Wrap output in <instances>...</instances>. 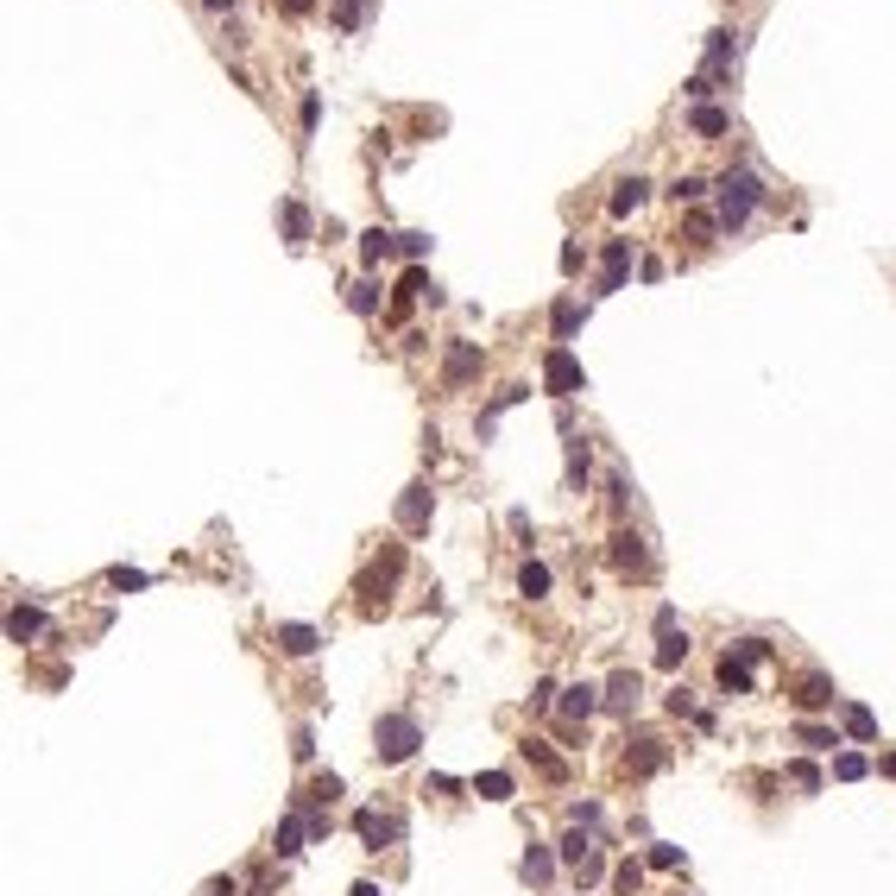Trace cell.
Returning <instances> with one entry per match:
<instances>
[{"label": "cell", "mask_w": 896, "mask_h": 896, "mask_svg": "<svg viewBox=\"0 0 896 896\" xmlns=\"http://www.w3.org/2000/svg\"><path fill=\"white\" fill-rule=\"evenodd\" d=\"M600 694H606V707H613V714H632V707H638V694H644L638 669H619V675H613Z\"/></svg>", "instance_id": "cell-10"}, {"label": "cell", "mask_w": 896, "mask_h": 896, "mask_svg": "<svg viewBox=\"0 0 896 896\" xmlns=\"http://www.w3.org/2000/svg\"><path fill=\"white\" fill-rule=\"evenodd\" d=\"M613 568L632 581V575H650V549H644L638 530H613Z\"/></svg>", "instance_id": "cell-7"}, {"label": "cell", "mask_w": 896, "mask_h": 896, "mask_svg": "<svg viewBox=\"0 0 896 896\" xmlns=\"http://www.w3.org/2000/svg\"><path fill=\"white\" fill-rule=\"evenodd\" d=\"M669 764V745L656 739V733H638V739H625V770L632 776H650V770Z\"/></svg>", "instance_id": "cell-6"}, {"label": "cell", "mask_w": 896, "mask_h": 896, "mask_svg": "<svg viewBox=\"0 0 896 896\" xmlns=\"http://www.w3.org/2000/svg\"><path fill=\"white\" fill-rule=\"evenodd\" d=\"M290 758H297V764H310V758H316V733H310V726H297V739H290Z\"/></svg>", "instance_id": "cell-37"}, {"label": "cell", "mask_w": 896, "mask_h": 896, "mask_svg": "<svg viewBox=\"0 0 896 896\" xmlns=\"http://www.w3.org/2000/svg\"><path fill=\"white\" fill-rule=\"evenodd\" d=\"M385 253H398V234H385V228H367V234H360V259H367V265H379Z\"/></svg>", "instance_id": "cell-25"}, {"label": "cell", "mask_w": 896, "mask_h": 896, "mask_svg": "<svg viewBox=\"0 0 896 896\" xmlns=\"http://www.w3.org/2000/svg\"><path fill=\"white\" fill-rule=\"evenodd\" d=\"M209 896H241V878H215V884H209Z\"/></svg>", "instance_id": "cell-46"}, {"label": "cell", "mask_w": 896, "mask_h": 896, "mask_svg": "<svg viewBox=\"0 0 896 896\" xmlns=\"http://www.w3.org/2000/svg\"><path fill=\"white\" fill-rule=\"evenodd\" d=\"M669 196H675V202H701V196H707V177H675Z\"/></svg>", "instance_id": "cell-33"}, {"label": "cell", "mask_w": 896, "mask_h": 896, "mask_svg": "<svg viewBox=\"0 0 896 896\" xmlns=\"http://www.w3.org/2000/svg\"><path fill=\"white\" fill-rule=\"evenodd\" d=\"M209 6H234V0H209Z\"/></svg>", "instance_id": "cell-49"}, {"label": "cell", "mask_w": 896, "mask_h": 896, "mask_svg": "<svg viewBox=\"0 0 896 896\" xmlns=\"http://www.w3.org/2000/svg\"><path fill=\"white\" fill-rule=\"evenodd\" d=\"M303 840H310V821H303V814H284V821H278V833H271V852H278V859H297V852H303Z\"/></svg>", "instance_id": "cell-12"}, {"label": "cell", "mask_w": 896, "mask_h": 896, "mask_svg": "<svg viewBox=\"0 0 896 896\" xmlns=\"http://www.w3.org/2000/svg\"><path fill=\"white\" fill-rule=\"evenodd\" d=\"M278 215H284V234H290V247H310V215H303V202H284Z\"/></svg>", "instance_id": "cell-27"}, {"label": "cell", "mask_w": 896, "mask_h": 896, "mask_svg": "<svg viewBox=\"0 0 896 896\" xmlns=\"http://www.w3.org/2000/svg\"><path fill=\"white\" fill-rule=\"evenodd\" d=\"M310 802H322V808H329V802H341V776H335V770H329V776H316V783H310Z\"/></svg>", "instance_id": "cell-35"}, {"label": "cell", "mask_w": 896, "mask_h": 896, "mask_svg": "<svg viewBox=\"0 0 896 896\" xmlns=\"http://www.w3.org/2000/svg\"><path fill=\"white\" fill-rule=\"evenodd\" d=\"M600 871H606V859H600V852H594L587 865H575V878H581V891H587V884H600Z\"/></svg>", "instance_id": "cell-41"}, {"label": "cell", "mask_w": 896, "mask_h": 896, "mask_svg": "<svg viewBox=\"0 0 896 896\" xmlns=\"http://www.w3.org/2000/svg\"><path fill=\"white\" fill-rule=\"evenodd\" d=\"M549 322H556V348H562V341H568V335H575V329H581V322H587V310H581V303H575V297H562V303H556V316H549Z\"/></svg>", "instance_id": "cell-19"}, {"label": "cell", "mask_w": 896, "mask_h": 896, "mask_svg": "<svg viewBox=\"0 0 896 896\" xmlns=\"http://www.w3.org/2000/svg\"><path fill=\"white\" fill-rule=\"evenodd\" d=\"M833 776H840V783H859V776H871V758H865V752H840V758H833Z\"/></svg>", "instance_id": "cell-30"}, {"label": "cell", "mask_w": 896, "mask_h": 896, "mask_svg": "<svg viewBox=\"0 0 896 896\" xmlns=\"http://www.w3.org/2000/svg\"><path fill=\"white\" fill-rule=\"evenodd\" d=\"M423 524H429V487H410V493H404V506H398V530H410V537H417Z\"/></svg>", "instance_id": "cell-13"}, {"label": "cell", "mask_w": 896, "mask_h": 896, "mask_svg": "<svg viewBox=\"0 0 896 896\" xmlns=\"http://www.w3.org/2000/svg\"><path fill=\"white\" fill-rule=\"evenodd\" d=\"M650 865H656V871H675V865H682V846H650Z\"/></svg>", "instance_id": "cell-39"}, {"label": "cell", "mask_w": 896, "mask_h": 896, "mask_svg": "<svg viewBox=\"0 0 896 896\" xmlns=\"http://www.w3.org/2000/svg\"><path fill=\"white\" fill-rule=\"evenodd\" d=\"M638 884H644V865L638 859H619L613 865V896H638Z\"/></svg>", "instance_id": "cell-29"}, {"label": "cell", "mask_w": 896, "mask_h": 896, "mask_svg": "<svg viewBox=\"0 0 896 896\" xmlns=\"http://www.w3.org/2000/svg\"><path fill=\"white\" fill-rule=\"evenodd\" d=\"M688 127L701 133V139H720V133H726V108H714V102H701V108H694V121H688Z\"/></svg>", "instance_id": "cell-26"}, {"label": "cell", "mask_w": 896, "mask_h": 896, "mask_svg": "<svg viewBox=\"0 0 896 896\" xmlns=\"http://www.w3.org/2000/svg\"><path fill=\"white\" fill-rule=\"evenodd\" d=\"M398 253H404V259H423V253H429V234H398Z\"/></svg>", "instance_id": "cell-40"}, {"label": "cell", "mask_w": 896, "mask_h": 896, "mask_svg": "<svg viewBox=\"0 0 896 896\" xmlns=\"http://www.w3.org/2000/svg\"><path fill=\"white\" fill-rule=\"evenodd\" d=\"M733 656H739V663H764L770 644H764V638H739V644H733Z\"/></svg>", "instance_id": "cell-36"}, {"label": "cell", "mask_w": 896, "mask_h": 896, "mask_svg": "<svg viewBox=\"0 0 896 896\" xmlns=\"http://www.w3.org/2000/svg\"><path fill=\"white\" fill-rule=\"evenodd\" d=\"M417 745H423V726H417L410 714H379V726H373V752H379V764H404Z\"/></svg>", "instance_id": "cell-2"}, {"label": "cell", "mask_w": 896, "mask_h": 896, "mask_svg": "<svg viewBox=\"0 0 896 896\" xmlns=\"http://www.w3.org/2000/svg\"><path fill=\"white\" fill-rule=\"evenodd\" d=\"M789 783H795V789H808V795H814V789H821V770L808 764V758H789Z\"/></svg>", "instance_id": "cell-32"}, {"label": "cell", "mask_w": 896, "mask_h": 896, "mask_svg": "<svg viewBox=\"0 0 896 896\" xmlns=\"http://www.w3.org/2000/svg\"><path fill=\"white\" fill-rule=\"evenodd\" d=\"M348 896H379V884H354V891H348Z\"/></svg>", "instance_id": "cell-47"}, {"label": "cell", "mask_w": 896, "mask_h": 896, "mask_svg": "<svg viewBox=\"0 0 896 896\" xmlns=\"http://www.w3.org/2000/svg\"><path fill=\"white\" fill-rule=\"evenodd\" d=\"M764 202V183L752 171H726L720 177V228H745V215Z\"/></svg>", "instance_id": "cell-1"}, {"label": "cell", "mask_w": 896, "mask_h": 896, "mask_svg": "<svg viewBox=\"0 0 896 896\" xmlns=\"http://www.w3.org/2000/svg\"><path fill=\"white\" fill-rule=\"evenodd\" d=\"M108 581H114V587H145V575H139V568H114Z\"/></svg>", "instance_id": "cell-45"}, {"label": "cell", "mask_w": 896, "mask_h": 896, "mask_svg": "<svg viewBox=\"0 0 896 896\" xmlns=\"http://www.w3.org/2000/svg\"><path fill=\"white\" fill-rule=\"evenodd\" d=\"M480 367H487V354H480L474 341H455V348H448V360H442V385H448V391H461L468 379H480Z\"/></svg>", "instance_id": "cell-5"}, {"label": "cell", "mask_w": 896, "mask_h": 896, "mask_svg": "<svg viewBox=\"0 0 896 896\" xmlns=\"http://www.w3.org/2000/svg\"><path fill=\"white\" fill-rule=\"evenodd\" d=\"M568 487H575V493L587 487V442H581V436H568Z\"/></svg>", "instance_id": "cell-31"}, {"label": "cell", "mask_w": 896, "mask_h": 896, "mask_svg": "<svg viewBox=\"0 0 896 896\" xmlns=\"http://www.w3.org/2000/svg\"><path fill=\"white\" fill-rule=\"evenodd\" d=\"M549 871H556V852H549V846H530V852H524V865H517V878H524V884H549Z\"/></svg>", "instance_id": "cell-17"}, {"label": "cell", "mask_w": 896, "mask_h": 896, "mask_svg": "<svg viewBox=\"0 0 896 896\" xmlns=\"http://www.w3.org/2000/svg\"><path fill=\"white\" fill-rule=\"evenodd\" d=\"M720 688H726V694H752V663H739V656L726 650V656H720Z\"/></svg>", "instance_id": "cell-16"}, {"label": "cell", "mask_w": 896, "mask_h": 896, "mask_svg": "<svg viewBox=\"0 0 896 896\" xmlns=\"http://www.w3.org/2000/svg\"><path fill=\"white\" fill-rule=\"evenodd\" d=\"M556 852H562V865H587V859H594V840H587V827H568Z\"/></svg>", "instance_id": "cell-21"}, {"label": "cell", "mask_w": 896, "mask_h": 896, "mask_svg": "<svg viewBox=\"0 0 896 896\" xmlns=\"http://www.w3.org/2000/svg\"><path fill=\"white\" fill-rule=\"evenodd\" d=\"M284 13H310V0H284Z\"/></svg>", "instance_id": "cell-48"}, {"label": "cell", "mask_w": 896, "mask_h": 896, "mask_svg": "<svg viewBox=\"0 0 896 896\" xmlns=\"http://www.w3.org/2000/svg\"><path fill=\"white\" fill-rule=\"evenodd\" d=\"M840 714H846V733H852V739H859V745H865V739H878V720H871V714H865V707H859V701H846V707H840Z\"/></svg>", "instance_id": "cell-28"}, {"label": "cell", "mask_w": 896, "mask_h": 896, "mask_svg": "<svg viewBox=\"0 0 896 896\" xmlns=\"http://www.w3.org/2000/svg\"><path fill=\"white\" fill-rule=\"evenodd\" d=\"M644 196H650V183H644V177H625V183L613 190V215H632V209H644Z\"/></svg>", "instance_id": "cell-22"}, {"label": "cell", "mask_w": 896, "mask_h": 896, "mask_svg": "<svg viewBox=\"0 0 896 896\" xmlns=\"http://www.w3.org/2000/svg\"><path fill=\"white\" fill-rule=\"evenodd\" d=\"M549 701H556V682H549V675H543V682H537V688H530V707H549Z\"/></svg>", "instance_id": "cell-44"}, {"label": "cell", "mask_w": 896, "mask_h": 896, "mask_svg": "<svg viewBox=\"0 0 896 896\" xmlns=\"http://www.w3.org/2000/svg\"><path fill=\"white\" fill-rule=\"evenodd\" d=\"M795 745H808V752H833L840 733H833V726H814V720H795Z\"/></svg>", "instance_id": "cell-20"}, {"label": "cell", "mask_w": 896, "mask_h": 896, "mask_svg": "<svg viewBox=\"0 0 896 896\" xmlns=\"http://www.w3.org/2000/svg\"><path fill=\"white\" fill-rule=\"evenodd\" d=\"M543 385H549V398H575V391L587 385V373H581V360H575L568 348H549V354H543Z\"/></svg>", "instance_id": "cell-3"}, {"label": "cell", "mask_w": 896, "mask_h": 896, "mask_svg": "<svg viewBox=\"0 0 896 896\" xmlns=\"http://www.w3.org/2000/svg\"><path fill=\"white\" fill-rule=\"evenodd\" d=\"M600 701H606V694H600L594 682H568V688H562V720H575V726H587V720L600 714Z\"/></svg>", "instance_id": "cell-8"}, {"label": "cell", "mask_w": 896, "mask_h": 896, "mask_svg": "<svg viewBox=\"0 0 896 896\" xmlns=\"http://www.w3.org/2000/svg\"><path fill=\"white\" fill-rule=\"evenodd\" d=\"M354 833H360V840H367V846L379 852V846H391V840H398L404 827H398L391 814H379V808H360V814H354Z\"/></svg>", "instance_id": "cell-9"}, {"label": "cell", "mask_w": 896, "mask_h": 896, "mask_svg": "<svg viewBox=\"0 0 896 896\" xmlns=\"http://www.w3.org/2000/svg\"><path fill=\"white\" fill-rule=\"evenodd\" d=\"M354 19H360V0H335V25H348V32H354Z\"/></svg>", "instance_id": "cell-43"}, {"label": "cell", "mask_w": 896, "mask_h": 896, "mask_svg": "<svg viewBox=\"0 0 896 896\" xmlns=\"http://www.w3.org/2000/svg\"><path fill=\"white\" fill-rule=\"evenodd\" d=\"M663 707H669V714H688V720H694V714H701V707H694V694H688V688H669V701H663Z\"/></svg>", "instance_id": "cell-38"}, {"label": "cell", "mask_w": 896, "mask_h": 896, "mask_svg": "<svg viewBox=\"0 0 896 896\" xmlns=\"http://www.w3.org/2000/svg\"><path fill=\"white\" fill-rule=\"evenodd\" d=\"M348 303H354V316H373V310H379V284H354Z\"/></svg>", "instance_id": "cell-34"}, {"label": "cell", "mask_w": 896, "mask_h": 896, "mask_svg": "<svg viewBox=\"0 0 896 896\" xmlns=\"http://www.w3.org/2000/svg\"><path fill=\"white\" fill-rule=\"evenodd\" d=\"M316 632H310V625H278V650H284V656H316Z\"/></svg>", "instance_id": "cell-18"}, {"label": "cell", "mask_w": 896, "mask_h": 896, "mask_svg": "<svg viewBox=\"0 0 896 896\" xmlns=\"http://www.w3.org/2000/svg\"><path fill=\"white\" fill-rule=\"evenodd\" d=\"M833 701H840V694H833L827 675H802V682H795V707H802V714H821V707H833Z\"/></svg>", "instance_id": "cell-11"}, {"label": "cell", "mask_w": 896, "mask_h": 896, "mask_svg": "<svg viewBox=\"0 0 896 896\" xmlns=\"http://www.w3.org/2000/svg\"><path fill=\"white\" fill-rule=\"evenodd\" d=\"M517 594H524V600H543V594H549V568H543V562H524V568H517Z\"/></svg>", "instance_id": "cell-23"}, {"label": "cell", "mask_w": 896, "mask_h": 896, "mask_svg": "<svg viewBox=\"0 0 896 896\" xmlns=\"http://www.w3.org/2000/svg\"><path fill=\"white\" fill-rule=\"evenodd\" d=\"M688 656V632L675 625V606H656V669H675Z\"/></svg>", "instance_id": "cell-4"}, {"label": "cell", "mask_w": 896, "mask_h": 896, "mask_svg": "<svg viewBox=\"0 0 896 896\" xmlns=\"http://www.w3.org/2000/svg\"><path fill=\"white\" fill-rule=\"evenodd\" d=\"M474 795L480 802H512V776L506 770H487V776H474Z\"/></svg>", "instance_id": "cell-24"}, {"label": "cell", "mask_w": 896, "mask_h": 896, "mask_svg": "<svg viewBox=\"0 0 896 896\" xmlns=\"http://www.w3.org/2000/svg\"><path fill=\"white\" fill-rule=\"evenodd\" d=\"M625 265H632V247H625V241H613V247H606V271H600V284H594V290H600V297H606V290H619Z\"/></svg>", "instance_id": "cell-15"}, {"label": "cell", "mask_w": 896, "mask_h": 896, "mask_svg": "<svg viewBox=\"0 0 896 896\" xmlns=\"http://www.w3.org/2000/svg\"><path fill=\"white\" fill-rule=\"evenodd\" d=\"M575 827H600V802H575Z\"/></svg>", "instance_id": "cell-42"}, {"label": "cell", "mask_w": 896, "mask_h": 896, "mask_svg": "<svg viewBox=\"0 0 896 896\" xmlns=\"http://www.w3.org/2000/svg\"><path fill=\"white\" fill-rule=\"evenodd\" d=\"M38 632H44V613H32V606H13L6 613V638L13 644H32Z\"/></svg>", "instance_id": "cell-14"}]
</instances>
